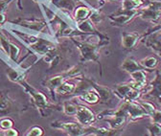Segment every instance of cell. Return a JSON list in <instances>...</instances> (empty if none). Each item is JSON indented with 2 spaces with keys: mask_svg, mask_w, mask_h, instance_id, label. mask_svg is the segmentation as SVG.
<instances>
[{
  "mask_svg": "<svg viewBox=\"0 0 161 136\" xmlns=\"http://www.w3.org/2000/svg\"><path fill=\"white\" fill-rule=\"evenodd\" d=\"M19 84H21L25 89L26 91L30 94V96L32 97V100H33V103L35 104V106L37 107V109H39L40 111V114L43 116V111L44 110H48L50 108V105L49 103L47 102V99L46 97L42 94L40 93L39 91H37L36 89L33 88L29 84L26 83L25 80H22L20 81Z\"/></svg>",
  "mask_w": 161,
  "mask_h": 136,
  "instance_id": "6da1fadb",
  "label": "cell"
},
{
  "mask_svg": "<svg viewBox=\"0 0 161 136\" xmlns=\"http://www.w3.org/2000/svg\"><path fill=\"white\" fill-rule=\"evenodd\" d=\"M10 23L17 25L20 27L26 28L30 31H34L36 34H42L43 30L48 26V22L42 19H29V18H17L15 20L11 21Z\"/></svg>",
  "mask_w": 161,
  "mask_h": 136,
  "instance_id": "7a4b0ae2",
  "label": "cell"
},
{
  "mask_svg": "<svg viewBox=\"0 0 161 136\" xmlns=\"http://www.w3.org/2000/svg\"><path fill=\"white\" fill-rule=\"evenodd\" d=\"M144 44L161 57V29L153 28L144 34Z\"/></svg>",
  "mask_w": 161,
  "mask_h": 136,
  "instance_id": "3957f363",
  "label": "cell"
},
{
  "mask_svg": "<svg viewBox=\"0 0 161 136\" xmlns=\"http://www.w3.org/2000/svg\"><path fill=\"white\" fill-rule=\"evenodd\" d=\"M140 11L138 9L135 10H121L119 11L116 14L111 15L109 18L113 25H118V26H124L130 23L132 19L139 14Z\"/></svg>",
  "mask_w": 161,
  "mask_h": 136,
  "instance_id": "277c9868",
  "label": "cell"
},
{
  "mask_svg": "<svg viewBox=\"0 0 161 136\" xmlns=\"http://www.w3.org/2000/svg\"><path fill=\"white\" fill-rule=\"evenodd\" d=\"M143 37L144 35H139L137 33H124L122 35L123 46L127 50H132L140 40H143Z\"/></svg>",
  "mask_w": 161,
  "mask_h": 136,
  "instance_id": "5b68a950",
  "label": "cell"
},
{
  "mask_svg": "<svg viewBox=\"0 0 161 136\" xmlns=\"http://www.w3.org/2000/svg\"><path fill=\"white\" fill-rule=\"evenodd\" d=\"M148 95L157 99L161 103V74L157 71L154 80L151 83L148 90Z\"/></svg>",
  "mask_w": 161,
  "mask_h": 136,
  "instance_id": "8992f818",
  "label": "cell"
},
{
  "mask_svg": "<svg viewBox=\"0 0 161 136\" xmlns=\"http://www.w3.org/2000/svg\"><path fill=\"white\" fill-rule=\"evenodd\" d=\"M14 110V106L12 100H10L6 94L0 92V117H4V116L12 113Z\"/></svg>",
  "mask_w": 161,
  "mask_h": 136,
  "instance_id": "52a82bcc",
  "label": "cell"
},
{
  "mask_svg": "<svg viewBox=\"0 0 161 136\" xmlns=\"http://www.w3.org/2000/svg\"><path fill=\"white\" fill-rule=\"evenodd\" d=\"M122 68L125 71L129 72L130 74L132 72H135L137 70H145V68L141 65L140 62L138 63L137 61H135L133 59V57H127L122 64Z\"/></svg>",
  "mask_w": 161,
  "mask_h": 136,
  "instance_id": "ba28073f",
  "label": "cell"
},
{
  "mask_svg": "<svg viewBox=\"0 0 161 136\" xmlns=\"http://www.w3.org/2000/svg\"><path fill=\"white\" fill-rule=\"evenodd\" d=\"M91 15V10L88 9L87 7L80 6L76 8L75 14H74V18L77 22H80L86 20V19Z\"/></svg>",
  "mask_w": 161,
  "mask_h": 136,
  "instance_id": "9c48e42d",
  "label": "cell"
},
{
  "mask_svg": "<svg viewBox=\"0 0 161 136\" xmlns=\"http://www.w3.org/2000/svg\"><path fill=\"white\" fill-rule=\"evenodd\" d=\"M50 1L58 9H65L68 11H72L76 4V0H50Z\"/></svg>",
  "mask_w": 161,
  "mask_h": 136,
  "instance_id": "30bf717a",
  "label": "cell"
},
{
  "mask_svg": "<svg viewBox=\"0 0 161 136\" xmlns=\"http://www.w3.org/2000/svg\"><path fill=\"white\" fill-rule=\"evenodd\" d=\"M140 63L145 68V71L146 70L152 71V70H153V69H155L157 67L159 62H158V60L156 59L155 57L150 56V57H145V59H143L142 61H140Z\"/></svg>",
  "mask_w": 161,
  "mask_h": 136,
  "instance_id": "8fae6325",
  "label": "cell"
},
{
  "mask_svg": "<svg viewBox=\"0 0 161 136\" xmlns=\"http://www.w3.org/2000/svg\"><path fill=\"white\" fill-rule=\"evenodd\" d=\"M144 4V0H123V10H135Z\"/></svg>",
  "mask_w": 161,
  "mask_h": 136,
  "instance_id": "7c38bea8",
  "label": "cell"
},
{
  "mask_svg": "<svg viewBox=\"0 0 161 136\" xmlns=\"http://www.w3.org/2000/svg\"><path fill=\"white\" fill-rule=\"evenodd\" d=\"M63 80H64V77L63 76H57V77H54L52 79H50L49 81H47L46 83V86L49 87L51 90H54V89H57L60 84H63Z\"/></svg>",
  "mask_w": 161,
  "mask_h": 136,
  "instance_id": "4fadbf2b",
  "label": "cell"
},
{
  "mask_svg": "<svg viewBox=\"0 0 161 136\" xmlns=\"http://www.w3.org/2000/svg\"><path fill=\"white\" fill-rule=\"evenodd\" d=\"M147 129L150 135H154V136L161 135V124L159 123H153L152 125L147 127Z\"/></svg>",
  "mask_w": 161,
  "mask_h": 136,
  "instance_id": "5bb4252c",
  "label": "cell"
},
{
  "mask_svg": "<svg viewBox=\"0 0 161 136\" xmlns=\"http://www.w3.org/2000/svg\"><path fill=\"white\" fill-rule=\"evenodd\" d=\"M20 54V49L18 46H16L14 43H12L10 42V53H9V56L12 59L13 62H16L17 61V57Z\"/></svg>",
  "mask_w": 161,
  "mask_h": 136,
  "instance_id": "9a60e30c",
  "label": "cell"
},
{
  "mask_svg": "<svg viewBox=\"0 0 161 136\" xmlns=\"http://www.w3.org/2000/svg\"><path fill=\"white\" fill-rule=\"evenodd\" d=\"M56 90L58 94H67L74 90V85L71 84H62Z\"/></svg>",
  "mask_w": 161,
  "mask_h": 136,
  "instance_id": "2e32d148",
  "label": "cell"
},
{
  "mask_svg": "<svg viewBox=\"0 0 161 136\" xmlns=\"http://www.w3.org/2000/svg\"><path fill=\"white\" fill-rule=\"evenodd\" d=\"M13 126H14V121L11 118L4 117L0 120V128H1L3 131L13 128Z\"/></svg>",
  "mask_w": 161,
  "mask_h": 136,
  "instance_id": "e0dca14e",
  "label": "cell"
},
{
  "mask_svg": "<svg viewBox=\"0 0 161 136\" xmlns=\"http://www.w3.org/2000/svg\"><path fill=\"white\" fill-rule=\"evenodd\" d=\"M43 134H44L43 128H42L40 127H37V126L32 127L26 133V135H34V136H42Z\"/></svg>",
  "mask_w": 161,
  "mask_h": 136,
  "instance_id": "ac0fdd59",
  "label": "cell"
},
{
  "mask_svg": "<svg viewBox=\"0 0 161 136\" xmlns=\"http://www.w3.org/2000/svg\"><path fill=\"white\" fill-rule=\"evenodd\" d=\"M14 1V0H0V14L6 13L9 5Z\"/></svg>",
  "mask_w": 161,
  "mask_h": 136,
  "instance_id": "d6986e66",
  "label": "cell"
},
{
  "mask_svg": "<svg viewBox=\"0 0 161 136\" xmlns=\"http://www.w3.org/2000/svg\"><path fill=\"white\" fill-rule=\"evenodd\" d=\"M151 117H152L153 123H159V124H161V110L155 109L154 112L151 115Z\"/></svg>",
  "mask_w": 161,
  "mask_h": 136,
  "instance_id": "ffe728a7",
  "label": "cell"
},
{
  "mask_svg": "<svg viewBox=\"0 0 161 136\" xmlns=\"http://www.w3.org/2000/svg\"><path fill=\"white\" fill-rule=\"evenodd\" d=\"M4 134H5V135H9V136H17L19 133H18V130H17V129H14V128H11L5 130Z\"/></svg>",
  "mask_w": 161,
  "mask_h": 136,
  "instance_id": "44dd1931",
  "label": "cell"
},
{
  "mask_svg": "<svg viewBox=\"0 0 161 136\" xmlns=\"http://www.w3.org/2000/svg\"><path fill=\"white\" fill-rule=\"evenodd\" d=\"M17 1V7H18V9L21 11L22 9H23V7H22V2H21V0H16Z\"/></svg>",
  "mask_w": 161,
  "mask_h": 136,
  "instance_id": "7402d4cb",
  "label": "cell"
},
{
  "mask_svg": "<svg viewBox=\"0 0 161 136\" xmlns=\"http://www.w3.org/2000/svg\"><path fill=\"white\" fill-rule=\"evenodd\" d=\"M34 1H35V2H42V0H34Z\"/></svg>",
  "mask_w": 161,
  "mask_h": 136,
  "instance_id": "603a6c76",
  "label": "cell"
}]
</instances>
